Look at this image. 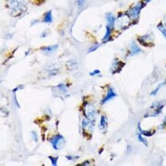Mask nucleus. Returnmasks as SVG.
<instances>
[{"label":"nucleus","instance_id":"1","mask_svg":"<svg viewBox=\"0 0 166 166\" xmlns=\"http://www.w3.org/2000/svg\"><path fill=\"white\" fill-rule=\"evenodd\" d=\"M6 6L10 9L12 16L17 17L27 11V6L23 0H7Z\"/></svg>","mask_w":166,"mask_h":166},{"label":"nucleus","instance_id":"2","mask_svg":"<svg viewBox=\"0 0 166 166\" xmlns=\"http://www.w3.org/2000/svg\"><path fill=\"white\" fill-rule=\"evenodd\" d=\"M145 5H146V3L145 2H139L138 4H136L135 6H133L132 7H130L128 11H127V15L129 17V18L130 19H136V18H139V16H140V11H141V9L145 6Z\"/></svg>","mask_w":166,"mask_h":166},{"label":"nucleus","instance_id":"3","mask_svg":"<svg viewBox=\"0 0 166 166\" xmlns=\"http://www.w3.org/2000/svg\"><path fill=\"white\" fill-rule=\"evenodd\" d=\"M48 141L52 144L53 148H54L55 151L61 150V149L64 147L65 143H66L65 138H64L62 135H60V134H56V135L53 136L52 138H50V139L48 140Z\"/></svg>","mask_w":166,"mask_h":166},{"label":"nucleus","instance_id":"4","mask_svg":"<svg viewBox=\"0 0 166 166\" xmlns=\"http://www.w3.org/2000/svg\"><path fill=\"white\" fill-rule=\"evenodd\" d=\"M84 115L86 118L91 121H94L97 116V112H96L95 107L91 103H84Z\"/></svg>","mask_w":166,"mask_h":166},{"label":"nucleus","instance_id":"5","mask_svg":"<svg viewBox=\"0 0 166 166\" xmlns=\"http://www.w3.org/2000/svg\"><path fill=\"white\" fill-rule=\"evenodd\" d=\"M82 130L83 132H86L88 130V133L89 134H91L93 132V129H94V123L93 121L88 119V118H84L82 120Z\"/></svg>","mask_w":166,"mask_h":166},{"label":"nucleus","instance_id":"6","mask_svg":"<svg viewBox=\"0 0 166 166\" xmlns=\"http://www.w3.org/2000/svg\"><path fill=\"white\" fill-rule=\"evenodd\" d=\"M123 66H125V64L123 62H121L120 60L118 59H115L112 63V66H111V72L113 74H116V73H119L122 68H123Z\"/></svg>","mask_w":166,"mask_h":166},{"label":"nucleus","instance_id":"7","mask_svg":"<svg viewBox=\"0 0 166 166\" xmlns=\"http://www.w3.org/2000/svg\"><path fill=\"white\" fill-rule=\"evenodd\" d=\"M116 96H117V94H116V92L114 91V89H113L112 87H109V89H108V91H107L106 95L104 96V98L102 100L101 103H102V104H105L107 102H109L110 100H112V99L115 98Z\"/></svg>","mask_w":166,"mask_h":166},{"label":"nucleus","instance_id":"8","mask_svg":"<svg viewBox=\"0 0 166 166\" xmlns=\"http://www.w3.org/2000/svg\"><path fill=\"white\" fill-rule=\"evenodd\" d=\"M152 34H151V33L146 34V35H144V36H140V37L138 38V41H139V43H140L141 45L147 46V45L153 40V37H152Z\"/></svg>","mask_w":166,"mask_h":166},{"label":"nucleus","instance_id":"9","mask_svg":"<svg viewBox=\"0 0 166 166\" xmlns=\"http://www.w3.org/2000/svg\"><path fill=\"white\" fill-rule=\"evenodd\" d=\"M58 48L57 44H54V45H48V46H43L41 48V51L46 55H50L51 54H53L54 52H55V50Z\"/></svg>","mask_w":166,"mask_h":166},{"label":"nucleus","instance_id":"10","mask_svg":"<svg viewBox=\"0 0 166 166\" xmlns=\"http://www.w3.org/2000/svg\"><path fill=\"white\" fill-rule=\"evenodd\" d=\"M130 55H140L142 53V50L140 48V46L136 43L135 41H133L130 44V50H129Z\"/></svg>","mask_w":166,"mask_h":166},{"label":"nucleus","instance_id":"11","mask_svg":"<svg viewBox=\"0 0 166 166\" xmlns=\"http://www.w3.org/2000/svg\"><path fill=\"white\" fill-rule=\"evenodd\" d=\"M105 18L107 20V25L110 26L112 29H114L115 28V20H116L115 17L112 13L108 12V13L105 14Z\"/></svg>","mask_w":166,"mask_h":166},{"label":"nucleus","instance_id":"12","mask_svg":"<svg viewBox=\"0 0 166 166\" xmlns=\"http://www.w3.org/2000/svg\"><path fill=\"white\" fill-rule=\"evenodd\" d=\"M112 30H113V29L110 26L106 25V31H105V34H104V36L103 38V43H107V42L111 41V39H112Z\"/></svg>","mask_w":166,"mask_h":166},{"label":"nucleus","instance_id":"13","mask_svg":"<svg viewBox=\"0 0 166 166\" xmlns=\"http://www.w3.org/2000/svg\"><path fill=\"white\" fill-rule=\"evenodd\" d=\"M108 126V122H107V118L105 115H101L100 118V123H99V128L102 131H105V129L107 128Z\"/></svg>","mask_w":166,"mask_h":166},{"label":"nucleus","instance_id":"14","mask_svg":"<svg viewBox=\"0 0 166 166\" xmlns=\"http://www.w3.org/2000/svg\"><path fill=\"white\" fill-rule=\"evenodd\" d=\"M43 23H52L53 22V15H52V10L47 11L43 18Z\"/></svg>","mask_w":166,"mask_h":166},{"label":"nucleus","instance_id":"15","mask_svg":"<svg viewBox=\"0 0 166 166\" xmlns=\"http://www.w3.org/2000/svg\"><path fill=\"white\" fill-rule=\"evenodd\" d=\"M138 128H139V133H140L141 135L143 136H147V137H151L154 134V131H152V130H143L141 128V126H140V123H139L138 125Z\"/></svg>","mask_w":166,"mask_h":166},{"label":"nucleus","instance_id":"16","mask_svg":"<svg viewBox=\"0 0 166 166\" xmlns=\"http://www.w3.org/2000/svg\"><path fill=\"white\" fill-rule=\"evenodd\" d=\"M67 68H68V69L73 70V69H76V68H77V67H78V63H77V61H76V60H74V59H70L69 61H67Z\"/></svg>","mask_w":166,"mask_h":166},{"label":"nucleus","instance_id":"17","mask_svg":"<svg viewBox=\"0 0 166 166\" xmlns=\"http://www.w3.org/2000/svg\"><path fill=\"white\" fill-rule=\"evenodd\" d=\"M165 84H166V80H164V82H162V83H161V84H160V85H159L156 89H155V90H153V91L151 92V96H156V94L160 91L161 88H162V87H164Z\"/></svg>","mask_w":166,"mask_h":166},{"label":"nucleus","instance_id":"18","mask_svg":"<svg viewBox=\"0 0 166 166\" xmlns=\"http://www.w3.org/2000/svg\"><path fill=\"white\" fill-rule=\"evenodd\" d=\"M56 89H58L59 91L62 92V93H66L67 91V85H66L65 83H60V84H58V85L56 86Z\"/></svg>","mask_w":166,"mask_h":166},{"label":"nucleus","instance_id":"19","mask_svg":"<svg viewBox=\"0 0 166 166\" xmlns=\"http://www.w3.org/2000/svg\"><path fill=\"white\" fill-rule=\"evenodd\" d=\"M138 139H139L140 142H141L142 144H144L146 147L148 146V141H147V140L143 137V135H141L140 133H138Z\"/></svg>","mask_w":166,"mask_h":166},{"label":"nucleus","instance_id":"20","mask_svg":"<svg viewBox=\"0 0 166 166\" xmlns=\"http://www.w3.org/2000/svg\"><path fill=\"white\" fill-rule=\"evenodd\" d=\"M157 28H158V30L164 34V36L166 38V28L164 26V24H163V23H159V24L157 25Z\"/></svg>","mask_w":166,"mask_h":166},{"label":"nucleus","instance_id":"21","mask_svg":"<svg viewBox=\"0 0 166 166\" xmlns=\"http://www.w3.org/2000/svg\"><path fill=\"white\" fill-rule=\"evenodd\" d=\"M48 158H49V160L51 161V163H52V165L53 166L57 165V160H58V156H55V157L49 156Z\"/></svg>","mask_w":166,"mask_h":166},{"label":"nucleus","instance_id":"22","mask_svg":"<svg viewBox=\"0 0 166 166\" xmlns=\"http://www.w3.org/2000/svg\"><path fill=\"white\" fill-rule=\"evenodd\" d=\"M100 43H95V44H93L90 49H89V53H91V52H94L95 50H97L99 47H100Z\"/></svg>","mask_w":166,"mask_h":166},{"label":"nucleus","instance_id":"23","mask_svg":"<svg viewBox=\"0 0 166 166\" xmlns=\"http://www.w3.org/2000/svg\"><path fill=\"white\" fill-rule=\"evenodd\" d=\"M66 158H67V160H68V161H75V160H78V159L79 158V156H78V155H76V156L67 155V156H66Z\"/></svg>","mask_w":166,"mask_h":166},{"label":"nucleus","instance_id":"24","mask_svg":"<svg viewBox=\"0 0 166 166\" xmlns=\"http://www.w3.org/2000/svg\"><path fill=\"white\" fill-rule=\"evenodd\" d=\"M31 137L35 142H38V135L35 131H31Z\"/></svg>","mask_w":166,"mask_h":166},{"label":"nucleus","instance_id":"25","mask_svg":"<svg viewBox=\"0 0 166 166\" xmlns=\"http://www.w3.org/2000/svg\"><path fill=\"white\" fill-rule=\"evenodd\" d=\"M98 74H101V71H100L99 69H95V70H93V71L90 72V76H91V77L96 76V75H98Z\"/></svg>","mask_w":166,"mask_h":166},{"label":"nucleus","instance_id":"26","mask_svg":"<svg viewBox=\"0 0 166 166\" xmlns=\"http://www.w3.org/2000/svg\"><path fill=\"white\" fill-rule=\"evenodd\" d=\"M23 88H24V85H19V86L16 87L14 90H12V92H13V93H16V91H18V90H22Z\"/></svg>","mask_w":166,"mask_h":166},{"label":"nucleus","instance_id":"27","mask_svg":"<svg viewBox=\"0 0 166 166\" xmlns=\"http://www.w3.org/2000/svg\"><path fill=\"white\" fill-rule=\"evenodd\" d=\"M48 33H49L48 30H45L44 31H43V32L41 33V37H42V38H45V37L48 35Z\"/></svg>","mask_w":166,"mask_h":166},{"label":"nucleus","instance_id":"28","mask_svg":"<svg viewBox=\"0 0 166 166\" xmlns=\"http://www.w3.org/2000/svg\"><path fill=\"white\" fill-rule=\"evenodd\" d=\"M84 3H85V0H77V4L79 6H82Z\"/></svg>","mask_w":166,"mask_h":166},{"label":"nucleus","instance_id":"29","mask_svg":"<svg viewBox=\"0 0 166 166\" xmlns=\"http://www.w3.org/2000/svg\"><path fill=\"white\" fill-rule=\"evenodd\" d=\"M166 128V116L165 118H164V122H163V124L161 125V127H160V129H164V128Z\"/></svg>","mask_w":166,"mask_h":166},{"label":"nucleus","instance_id":"30","mask_svg":"<svg viewBox=\"0 0 166 166\" xmlns=\"http://www.w3.org/2000/svg\"><path fill=\"white\" fill-rule=\"evenodd\" d=\"M14 102H15L16 106H17V107H19V104H18V101H17V96H16V93H14Z\"/></svg>","mask_w":166,"mask_h":166},{"label":"nucleus","instance_id":"31","mask_svg":"<svg viewBox=\"0 0 166 166\" xmlns=\"http://www.w3.org/2000/svg\"><path fill=\"white\" fill-rule=\"evenodd\" d=\"M38 21H40L39 19H34V20H32L31 21V23H30V25L32 26V25H34V24H36V23H38Z\"/></svg>","mask_w":166,"mask_h":166},{"label":"nucleus","instance_id":"32","mask_svg":"<svg viewBox=\"0 0 166 166\" xmlns=\"http://www.w3.org/2000/svg\"><path fill=\"white\" fill-rule=\"evenodd\" d=\"M90 164H91V163H90V162H84L83 164H79V165H90Z\"/></svg>","mask_w":166,"mask_h":166},{"label":"nucleus","instance_id":"33","mask_svg":"<svg viewBox=\"0 0 166 166\" xmlns=\"http://www.w3.org/2000/svg\"><path fill=\"white\" fill-rule=\"evenodd\" d=\"M163 24H164V26L166 28V18H165V20H164V22H163Z\"/></svg>","mask_w":166,"mask_h":166},{"label":"nucleus","instance_id":"34","mask_svg":"<svg viewBox=\"0 0 166 166\" xmlns=\"http://www.w3.org/2000/svg\"><path fill=\"white\" fill-rule=\"evenodd\" d=\"M150 1H152V0H143V2H145L146 4H147L148 2H150Z\"/></svg>","mask_w":166,"mask_h":166}]
</instances>
